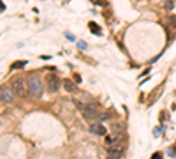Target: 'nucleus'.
Returning a JSON list of instances; mask_svg holds the SVG:
<instances>
[{"label": "nucleus", "mask_w": 176, "mask_h": 159, "mask_svg": "<svg viewBox=\"0 0 176 159\" xmlns=\"http://www.w3.org/2000/svg\"><path fill=\"white\" fill-rule=\"evenodd\" d=\"M27 88H28V95H32L35 99H41L42 94H44V88H46V83L42 76H39V72L34 71L28 74L27 78Z\"/></svg>", "instance_id": "obj_1"}, {"label": "nucleus", "mask_w": 176, "mask_h": 159, "mask_svg": "<svg viewBox=\"0 0 176 159\" xmlns=\"http://www.w3.org/2000/svg\"><path fill=\"white\" fill-rule=\"evenodd\" d=\"M44 83H46V90H48L49 94H56V92L63 87V80L60 78L58 74H49V76H46Z\"/></svg>", "instance_id": "obj_2"}, {"label": "nucleus", "mask_w": 176, "mask_h": 159, "mask_svg": "<svg viewBox=\"0 0 176 159\" xmlns=\"http://www.w3.org/2000/svg\"><path fill=\"white\" fill-rule=\"evenodd\" d=\"M106 147H111V145H125L127 143V133H107L102 138Z\"/></svg>", "instance_id": "obj_3"}, {"label": "nucleus", "mask_w": 176, "mask_h": 159, "mask_svg": "<svg viewBox=\"0 0 176 159\" xmlns=\"http://www.w3.org/2000/svg\"><path fill=\"white\" fill-rule=\"evenodd\" d=\"M11 88L14 90V94L18 95V97H27L28 95L27 80H23V78H14L11 81Z\"/></svg>", "instance_id": "obj_4"}, {"label": "nucleus", "mask_w": 176, "mask_h": 159, "mask_svg": "<svg viewBox=\"0 0 176 159\" xmlns=\"http://www.w3.org/2000/svg\"><path fill=\"white\" fill-rule=\"evenodd\" d=\"M127 152V145H111V147H106V157H113V159H123Z\"/></svg>", "instance_id": "obj_5"}, {"label": "nucleus", "mask_w": 176, "mask_h": 159, "mask_svg": "<svg viewBox=\"0 0 176 159\" xmlns=\"http://www.w3.org/2000/svg\"><path fill=\"white\" fill-rule=\"evenodd\" d=\"M16 99V94H14V90L11 87H0V103H6V104H11L14 103Z\"/></svg>", "instance_id": "obj_6"}, {"label": "nucleus", "mask_w": 176, "mask_h": 159, "mask_svg": "<svg viewBox=\"0 0 176 159\" xmlns=\"http://www.w3.org/2000/svg\"><path fill=\"white\" fill-rule=\"evenodd\" d=\"M88 131H90V134H93V136H100L104 138L106 134H107V127H106L104 124L100 122H93L88 126Z\"/></svg>", "instance_id": "obj_7"}, {"label": "nucleus", "mask_w": 176, "mask_h": 159, "mask_svg": "<svg viewBox=\"0 0 176 159\" xmlns=\"http://www.w3.org/2000/svg\"><path fill=\"white\" fill-rule=\"evenodd\" d=\"M109 133H127L125 124H123V122H120V120L109 122Z\"/></svg>", "instance_id": "obj_8"}, {"label": "nucleus", "mask_w": 176, "mask_h": 159, "mask_svg": "<svg viewBox=\"0 0 176 159\" xmlns=\"http://www.w3.org/2000/svg\"><path fill=\"white\" fill-rule=\"evenodd\" d=\"M63 88H65V92H69V94H76L77 83L76 81H70V80H63Z\"/></svg>", "instance_id": "obj_9"}, {"label": "nucleus", "mask_w": 176, "mask_h": 159, "mask_svg": "<svg viewBox=\"0 0 176 159\" xmlns=\"http://www.w3.org/2000/svg\"><path fill=\"white\" fill-rule=\"evenodd\" d=\"M88 27H90V30L93 32V34H97V36H100V29H99L95 23H88Z\"/></svg>", "instance_id": "obj_10"}, {"label": "nucleus", "mask_w": 176, "mask_h": 159, "mask_svg": "<svg viewBox=\"0 0 176 159\" xmlns=\"http://www.w3.org/2000/svg\"><path fill=\"white\" fill-rule=\"evenodd\" d=\"M25 65H27L25 60H18V62H14L13 64V69H21V67H25Z\"/></svg>", "instance_id": "obj_11"}, {"label": "nucleus", "mask_w": 176, "mask_h": 159, "mask_svg": "<svg viewBox=\"0 0 176 159\" xmlns=\"http://www.w3.org/2000/svg\"><path fill=\"white\" fill-rule=\"evenodd\" d=\"M173 6H174L173 2H166V6H164V7H166V11H171V9H173Z\"/></svg>", "instance_id": "obj_12"}, {"label": "nucleus", "mask_w": 176, "mask_h": 159, "mask_svg": "<svg viewBox=\"0 0 176 159\" xmlns=\"http://www.w3.org/2000/svg\"><path fill=\"white\" fill-rule=\"evenodd\" d=\"M74 81H76V83H81V76H79V74H74Z\"/></svg>", "instance_id": "obj_13"}, {"label": "nucleus", "mask_w": 176, "mask_h": 159, "mask_svg": "<svg viewBox=\"0 0 176 159\" xmlns=\"http://www.w3.org/2000/svg\"><path fill=\"white\" fill-rule=\"evenodd\" d=\"M152 159H162V154H160V152H157V154L152 156Z\"/></svg>", "instance_id": "obj_14"}, {"label": "nucleus", "mask_w": 176, "mask_h": 159, "mask_svg": "<svg viewBox=\"0 0 176 159\" xmlns=\"http://www.w3.org/2000/svg\"><path fill=\"white\" fill-rule=\"evenodd\" d=\"M171 156H173V157H176V149H171Z\"/></svg>", "instance_id": "obj_15"}, {"label": "nucleus", "mask_w": 176, "mask_h": 159, "mask_svg": "<svg viewBox=\"0 0 176 159\" xmlns=\"http://www.w3.org/2000/svg\"><path fill=\"white\" fill-rule=\"evenodd\" d=\"M4 9H6V6H4V4L0 2V11H4Z\"/></svg>", "instance_id": "obj_16"}, {"label": "nucleus", "mask_w": 176, "mask_h": 159, "mask_svg": "<svg viewBox=\"0 0 176 159\" xmlns=\"http://www.w3.org/2000/svg\"><path fill=\"white\" fill-rule=\"evenodd\" d=\"M106 159H113V157H106Z\"/></svg>", "instance_id": "obj_17"}]
</instances>
